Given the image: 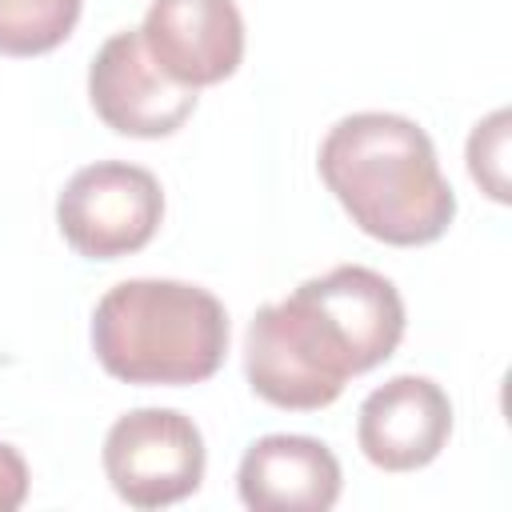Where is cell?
<instances>
[{"mask_svg":"<svg viewBox=\"0 0 512 512\" xmlns=\"http://www.w3.org/2000/svg\"><path fill=\"white\" fill-rule=\"evenodd\" d=\"M404 336L396 284L364 264H340L256 308L244 332L248 388L284 412L328 408L348 376L384 364Z\"/></svg>","mask_w":512,"mask_h":512,"instance_id":"6da1fadb","label":"cell"},{"mask_svg":"<svg viewBox=\"0 0 512 512\" xmlns=\"http://www.w3.org/2000/svg\"><path fill=\"white\" fill-rule=\"evenodd\" d=\"M320 180L352 224L392 248H420L456 216L428 132L396 112H352L328 128L316 152Z\"/></svg>","mask_w":512,"mask_h":512,"instance_id":"7a4b0ae2","label":"cell"},{"mask_svg":"<svg viewBox=\"0 0 512 512\" xmlns=\"http://www.w3.org/2000/svg\"><path fill=\"white\" fill-rule=\"evenodd\" d=\"M92 352L124 384H200L228 356V312L200 284L120 280L92 312Z\"/></svg>","mask_w":512,"mask_h":512,"instance_id":"3957f363","label":"cell"},{"mask_svg":"<svg viewBox=\"0 0 512 512\" xmlns=\"http://www.w3.org/2000/svg\"><path fill=\"white\" fill-rule=\"evenodd\" d=\"M204 436L176 408H132L104 436V476L128 508H168L204 480Z\"/></svg>","mask_w":512,"mask_h":512,"instance_id":"277c9868","label":"cell"},{"mask_svg":"<svg viewBox=\"0 0 512 512\" xmlns=\"http://www.w3.org/2000/svg\"><path fill=\"white\" fill-rule=\"evenodd\" d=\"M164 220L160 180L124 160H96L80 168L56 196L60 236L84 260H120L140 252Z\"/></svg>","mask_w":512,"mask_h":512,"instance_id":"5b68a950","label":"cell"},{"mask_svg":"<svg viewBox=\"0 0 512 512\" xmlns=\"http://www.w3.org/2000/svg\"><path fill=\"white\" fill-rule=\"evenodd\" d=\"M88 100L112 132L136 140L172 136L196 112V88H184L156 68L140 28H124L100 44L88 68Z\"/></svg>","mask_w":512,"mask_h":512,"instance_id":"8992f818","label":"cell"},{"mask_svg":"<svg viewBox=\"0 0 512 512\" xmlns=\"http://www.w3.org/2000/svg\"><path fill=\"white\" fill-rule=\"evenodd\" d=\"M140 40L168 80L200 92L240 68L244 16L236 0H152Z\"/></svg>","mask_w":512,"mask_h":512,"instance_id":"52a82bcc","label":"cell"},{"mask_svg":"<svg viewBox=\"0 0 512 512\" xmlns=\"http://www.w3.org/2000/svg\"><path fill=\"white\" fill-rule=\"evenodd\" d=\"M452 436V400L428 376H392L360 404L356 444L384 472H416L432 464Z\"/></svg>","mask_w":512,"mask_h":512,"instance_id":"ba28073f","label":"cell"},{"mask_svg":"<svg viewBox=\"0 0 512 512\" xmlns=\"http://www.w3.org/2000/svg\"><path fill=\"white\" fill-rule=\"evenodd\" d=\"M340 460L324 440L272 432L248 444L236 492L252 512H328L340 500Z\"/></svg>","mask_w":512,"mask_h":512,"instance_id":"9c48e42d","label":"cell"},{"mask_svg":"<svg viewBox=\"0 0 512 512\" xmlns=\"http://www.w3.org/2000/svg\"><path fill=\"white\" fill-rule=\"evenodd\" d=\"M84 0H0V52L4 56H44L60 48Z\"/></svg>","mask_w":512,"mask_h":512,"instance_id":"30bf717a","label":"cell"},{"mask_svg":"<svg viewBox=\"0 0 512 512\" xmlns=\"http://www.w3.org/2000/svg\"><path fill=\"white\" fill-rule=\"evenodd\" d=\"M508 124L512 116L500 108L484 116L468 136V172L496 204H508Z\"/></svg>","mask_w":512,"mask_h":512,"instance_id":"8fae6325","label":"cell"},{"mask_svg":"<svg viewBox=\"0 0 512 512\" xmlns=\"http://www.w3.org/2000/svg\"><path fill=\"white\" fill-rule=\"evenodd\" d=\"M28 500V464L24 456L0 440V512H16Z\"/></svg>","mask_w":512,"mask_h":512,"instance_id":"7c38bea8","label":"cell"}]
</instances>
